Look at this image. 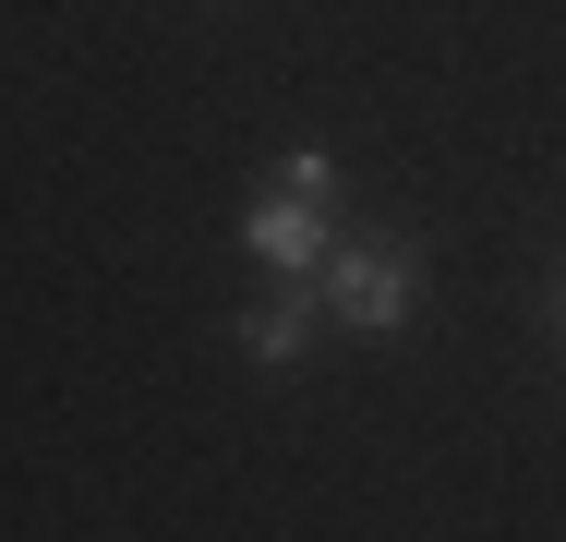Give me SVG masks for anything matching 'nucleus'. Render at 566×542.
I'll use <instances>...</instances> for the list:
<instances>
[{
	"mask_svg": "<svg viewBox=\"0 0 566 542\" xmlns=\"http://www.w3.org/2000/svg\"><path fill=\"white\" fill-rule=\"evenodd\" d=\"M241 253L277 265V278H326V253H338V157H326V145H302V157L241 206Z\"/></svg>",
	"mask_w": 566,
	"mask_h": 542,
	"instance_id": "obj_1",
	"label": "nucleus"
},
{
	"mask_svg": "<svg viewBox=\"0 0 566 542\" xmlns=\"http://www.w3.org/2000/svg\"><path fill=\"white\" fill-rule=\"evenodd\" d=\"M314 325H326L314 290H277V302H253V314H241V350H253L265 374H302V362H314Z\"/></svg>",
	"mask_w": 566,
	"mask_h": 542,
	"instance_id": "obj_3",
	"label": "nucleus"
},
{
	"mask_svg": "<svg viewBox=\"0 0 566 542\" xmlns=\"http://www.w3.org/2000/svg\"><path fill=\"white\" fill-rule=\"evenodd\" d=\"M314 302H326L349 337H398V325L422 314V253H410V241H338Z\"/></svg>",
	"mask_w": 566,
	"mask_h": 542,
	"instance_id": "obj_2",
	"label": "nucleus"
},
{
	"mask_svg": "<svg viewBox=\"0 0 566 542\" xmlns=\"http://www.w3.org/2000/svg\"><path fill=\"white\" fill-rule=\"evenodd\" d=\"M555 337H566V265H555Z\"/></svg>",
	"mask_w": 566,
	"mask_h": 542,
	"instance_id": "obj_4",
	"label": "nucleus"
}]
</instances>
